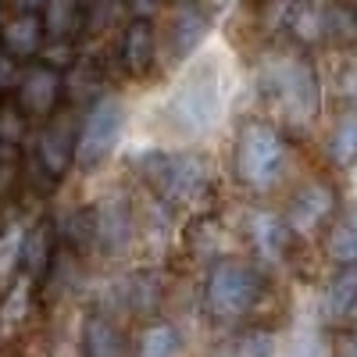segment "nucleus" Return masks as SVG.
I'll return each instance as SVG.
<instances>
[{"mask_svg":"<svg viewBox=\"0 0 357 357\" xmlns=\"http://www.w3.org/2000/svg\"><path fill=\"white\" fill-rule=\"evenodd\" d=\"M261 89L293 129H307L321 111V82L307 54H272L261 65Z\"/></svg>","mask_w":357,"mask_h":357,"instance_id":"nucleus-1","label":"nucleus"},{"mask_svg":"<svg viewBox=\"0 0 357 357\" xmlns=\"http://www.w3.org/2000/svg\"><path fill=\"white\" fill-rule=\"evenodd\" d=\"M136 172L143 178V186L161 204H190L211 183V168H207V158H200V154L146 151V154H139Z\"/></svg>","mask_w":357,"mask_h":357,"instance_id":"nucleus-2","label":"nucleus"},{"mask_svg":"<svg viewBox=\"0 0 357 357\" xmlns=\"http://www.w3.org/2000/svg\"><path fill=\"white\" fill-rule=\"evenodd\" d=\"M264 275L247 257H218L204 282V307L211 318H240L257 307Z\"/></svg>","mask_w":357,"mask_h":357,"instance_id":"nucleus-3","label":"nucleus"},{"mask_svg":"<svg viewBox=\"0 0 357 357\" xmlns=\"http://www.w3.org/2000/svg\"><path fill=\"white\" fill-rule=\"evenodd\" d=\"M218 111H222V82L215 75V65L207 61L193 75H186L183 86L172 93L168 111H165V122L175 132L197 136V132H207L218 122Z\"/></svg>","mask_w":357,"mask_h":357,"instance_id":"nucleus-4","label":"nucleus"},{"mask_svg":"<svg viewBox=\"0 0 357 357\" xmlns=\"http://www.w3.org/2000/svg\"><path fill=\"white\" fill-rule=\"evenodd\" d=\"M282 136L272 122L250 118L243 122L240 136H236V151H232V168L236 178L250 190H264L275 183V175L282 168Z\"/></svg>","mask_w":357,"mask_h":357,"instance_id":"nucleus-5","label":"nucleus"},{"mask_svg":"<svg viewBox=\"0 0 357 357\" xmlns=\"http://www.w3.org/2000/svg\"><path fill=\"white\" fill-rule=\"evenodd\" d=\"M126 129V107L118 97H97L86 107L82 122H79V143H75V165L79 168H97L111 151L118 136Z\"/></svg>","mask_w":357,"mask_h":357,"instance_id":"nucleus-6","label":"nucleus"},{"mask_svg":"<svg viewBox=\"0 0 357 357\" xmlns=\"http://www.w3.org/2000/svg\"><path fill=\"white\" fill-rule=\"evenodd\" d=\"M75 143H79V114L72 107H57L36 143V161L47 178H65L75 165Z\"/></svg>","mask_w":357,"mask_h":357,"instance_id":"nucleus-7","label":"nucleus"},{"mask_svg":"<svg viewBox=\"0 0 357 357\" xmlns=\"http://www.w3.org/2000/svg\"><path fill=\"white\" fill-rule=\"evenodd\" d=\"M15 100L29 118H50L65 100V75L50 61H29L18 75Z\"/></svg>","mask_w":357,"mask_h":357,"instance_id":"nucleus-8","label":"nucleus"},{"mask_svg":"<svg viewBox=\"0 0 357 357\" xmlns=\"http://www.w3.org/2000/svg\"><path fill=\"white\" fill-rule=\"evenodd\" d=\"M336 211V193L333 186L325 183H307L296 190V197L289 200V211H286V225L293 232H314L318 225H325Z\"/></svg>","mask_w":357,"mask_h":357,"instance_id":"nucleus-9","label":"nucleus"},{"mask_svg":"<svg viewBox=\"0 0 357 357\" xmlns=\"http://www.w3.org/2000/svg\"><path fill=\"white\" fill-rule=\"evenodd\" d=\"M207 33H211V11L204 4H183L168 25V57L172 61H186L204 43Z\"/></svg>","mask_w":357,"mask_h":357,"instance_id":"nucleus-10","label":"nucleus"},{"mask_svg":"<svg viewBox=\"0 0 357 357\" xmlns=\"http://www.w3.org/2000/svg\"><path fill=\"white\" fill-rule=\"evenodd\" d=\"M47 43V29L40 11H18L0 25V47H4L15 61H36V54Z\"/></svg>","mask_w":357,"mask_h":357,"instance_id":"nucleus-11","label":"nucleus"},{"mask_svg":"<svg viewBox=\"0 0 357 357\" xmlns=\"http://www.w3.org/2000/svg\"><path fill=\"white\" fill-rule=\"evenodd\" d=\"M158 61V33L151 18H132L122 33V65L132 79H146Z\"/></svg>","mask_w":357,"mask_h":357,"instance_id":"nucleus-12","label":"nucleus"},{"mask_svg":"<svg viewBox=\"0 0 357 357\" xmlns=\"http://www.w3.org/2000/svg\"><path fill=\"white\" fill-rule=\"evenodd\" d=\"M36 289L40 282L29 279V275H15V282L8 286L4 301H0V340H18L22 329L29 325V314H33V304H36Z\"/></svg>","mask_w":357,"mask_h":357,"instance_id":"nucleus-13","label":"nucleus"},{"mask_svg":"<svg viewBox=\"0 0 357 357\" xmlns=\"http://www.w3.org/2000/svg\"><path fill=\"white\" fill-rule=\"evenodd\" d=\"M329 15L333 0H289L286 29L296 43H321L329 40Z\"/></svg>","mask_w":357,"mask_h":357,"instance_id":"nucleus-14","label":"nucleus"},{"mask_svg":"<svg viewBox=\"0 0 357 357\" xmlns=\"http://www.w3.org/2000/svg\"><path fill=\"white\" fill-rule=\"evenodd\" d=\"M54 261H57V232L43 218V222H36L33 229L22 236V268H18V272L29 275V279H36V282H43V275H50Z\"/></svg>","mask_w":357,"mask_h":357,"instance_id":"nucleus-15","label":"nucleus"},{"mask_svg":"<svg viewBox=\"0 0 357 357\" xmlns=\"http://www.w3.org/2000/svg\"><path fill=\"white\" fill-rule=\"evenodd\" d=\"M97 215V243L104 250H126L132 236V207L126 197H111L100 207H93Z\"/></svg>","mask_w":357,"mask_h":357,"instance_id":"nucleus-16","label":"nucleus"},{"mask_svg":"<svg viewBox=\"0 0 357 357\" xmlns=\"http://www.w3.org/2000/svg\"><path fill=\"white\" fill-rule=\"evenodd\" d=\"M82 354L86 357H129V343L107 314L89 311L82 321Z\"/></svg>","mask_w":357,"mask_h":357,"instance_id":"nucleus-17","label":"nucleus"},{"mask_svg":"<svg viewBox=\"0 0 357 357\" xmlns=\"http://www.w3.org/2000/svg\"><path fill=\"white\" fill-rule=\"evenodd\" d=\"M40 15H43V29L50 43H72L75 36H82L86 0H47Z\"/></svg>","mask_w":357,"mask_h":357,"instance_id":"nucleus-18","label":"nucleus"},{"mask_svg":"<svg viewBox=\"0 0 357 357\" xmlns=\"http://www.w3.org/2000/svg\"><path fill=\"white\" fill-rule=\"evenodd\" d=\"M272 354H275V336L261 325H250V329L225 336L211 357H272Z\"/></svg>","mask_w":357,"mask_h":357,"instance_id":"nucleus-19","label":"nucleus"},{"mask_svg":"<svg viewBox=\"0 0 357 357\" xmlns=\"http://www.w3.org/2000/svg\"><path fill=\"white\" fill-rule=\"evenodd\" d=\"M122 289V304H129L132 314H146L161 304V275L158 272H132L126 275V282L118 286Z\"/></svg>","mask_w":357,"mask_h":357,"instance_id":"nucleus-20","label":"nucleus"},{"mask_svg":"<svg viewBox=\"0 0 357 357\" xmlns=\"http://www.w3.org/2000/svg\"><path fill=\"white\" fill-rule=\"evenodd\" d=\"M354 304H357V264H340L329 286H325V314L347 318Z\"/></svg>","mask_w":357,"mask_h":357,"instance_id":"nucleus-21","label":"nucleus"},{"mask_svg":"<svg viewBox=\"0 0 357 357\" xmlns=\"http://www.w3.org/2000/svg\"><path fill=\"white\" fill-rule=\"evenodd\" d=\"M329 158L340 168L357 165V107H347L329 132Z\"/></svg>","mask_w":357,"mask_h":357,"instance_id":"nucleus-22","label":"nucleus"},{"mask_svg":"<svg viewBox=\"0 0 357 357\" xmlns=\"http://www.w3.org/2000/svg\"><path fill=\"white\" fill-rule=\"evenodd\" d=\"M100 89H104V79H100L97 61H79V65L72 68V75H65V97H75V100H82L86 107L93 104L97 97H104Z\"/></svg>","mask_w":357,"mask_h":357,"instance_id":"nucleus-23","label":"nucleus"},{"mask_svg":"<svg viewBox=\"0 0 357 357\" xmlns=\"http://www.w3.org/2000/svg\"><path fill=\"white\" fill-rule=\"evenodd\" d=\"M178 350H183L178 333L172 329L168 321H154V325H146V329H143L136 357H178Z\"/></svg>","mask_w":357,"mask_h":357,"instance_id":"nucleus-24","label":"nucleus"},{"mask_svg":"<svg viewBox=\"0 0 357 357\" xmlns=\"http://www.w3.org/2000/svg\"><path fill=\"white\" fill-rule=\"evenodd\" d=\"M129 8L126 0H86V22H82V36H104L114 22L122 18Z\"/></svg>","mask_w":357,"mask_h":357,"instance_id":"nucleus-25","label":"nucleus"},{"mask_svg":"<svg viewBox=\"0 0 357 357\" xmlns=\"http://www.w3.org/2000/svg\"><path fill=\"white\" fill-rule=\"evenodd\" d=\"M289 236L293 229L286 225V218H272V215H261L254 222V240L261 243L264 254H272V257H282L289 250Z\"/></svg>","mask_w":357,"mask_h":357,"instance_id":"nucleus-26","label":"nucleus"},{"mask_svg":"<svg viewBox=\"0 0 357 357\" xmlns=\"http://www.w3.org/2000/svg\"><path fill=\"white\" fill-rule=\"evenodd\" d=\"M325 250H329L336 264H357V218H340L329 229Z\"/></svg>","mask_w":357,"mask_h":357,"instance_id":"nucleus-27","label":"nucleus"},{"mask_svg":"<svg viewBox=\"0 0 357 357\" xmlns=\"http://www.w3.org/2000/svg\"><path fill=\"white\" fill-rule=\"evenodd\" d=\"M29 129V114L15 97H0V146H18Z\"/></svg>","mask_w":357,"mask_h":357,"instance_id":"nucleus-28","label":"nucleus"},{"mask_svg":"<svg viewBox=\"0 0 357 357\" xmlns=\"http://www.w3.org/2000/svg\"><path fill=\"white\" fill-rule=\"evenodd\" d=\"M18 75H22V61H15V57H11L4 47H0V97L15 93Z\"/></svg>","mask_w":357,"mask_h":357,"instance_id":"nucleus-29","label":"nucleus"},{"mask_svg":"<svg viewBox=\"0 0 357 357\" xmlns=\"http://www.w3.org/2000/svg\"><path fill=\"white\" fill-rule=\"evenodd\" d=\"M126 8L132 11V18H151L161 8V0H126Z\"/></svg>","mask_w":357,"mask_h":357,"instance_id":"nucleus-30","label":"nucleus"},{"mask_svg":"<svg viewBox=\"0 0 357 357\" xmlns=\"http://www.w3.org/2000/svg\"><path fill=\"white\" fill-rule=\"evenodd\" d=\"M15 4H18V11H43L47 0H15Z\"/></svg>","mask_w":357,"mask_h":357,"instance_id":"nucleus-31","label":"nucleus"},{"mask_svg":"<svg viewBox=\"0 0 357 357\" xmlns=\"http://www.w3.org/2000/svg\"><path fill=\"white\" fill-rule=\"evenodd\" d=\"M343 357H357V333L343 340Z\"/></svg>","mask_w":357,"mask_h":357,"instance_id":"nucleus-32","label":"nucleus"},{"mask_svg":"<svg viewBox=\"0 0 357 357\" xmlns=\"http://www.w3.org/2000/svg\"><path fill=\"white\" fill-rule=\"evenodd\" d=\"M343 4H347V8H350V11L357 15V0H343Z\"/></svg>","mask_w":357,"mask_h":357,"instance_id":"nucleus-33","label":"nucleus"},{"mask_svg":"<svg viewBox=\"0 0 357 357\" xmlns=\"http://www.w3.org/2000/svg\"><path fill=\"white\" fill-rule=\"evenodd\" d=\"M0 25H4V8H0Z\"/></svg>","mask_w":357,"mask_h":357,"instance_id":"nucleus-34","label":"nucleus"}]
</instances>
